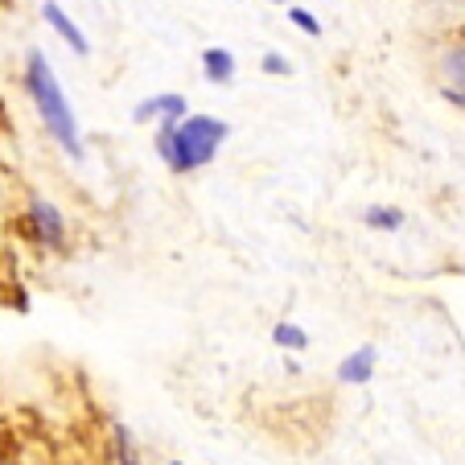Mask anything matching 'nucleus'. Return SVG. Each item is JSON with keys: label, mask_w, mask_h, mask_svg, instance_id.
I'll return each mask as SVG.
<instances>
[{"label": "nucleus", "mask_w": 465, "mask_h": 465, "mask_svg": "<svg viewBox=\"0 0 465 465\" xmlns=\"http://www.w3.org/2000/svg\"><path fill=\"white\" fill-rule=\"evenodd\" d=\"M231 136V124L219 115H185L182 124H161L157 128V157L173 173H193L219 157L223 141Z\"/></svg>", "instance_id": "nucleus-1"}, {"label": "nucleus", "mask_w": 465, "mask_h": 465, "mask_svg": "<svg viewBox=\"0 0 465 465\" xmlns=\"http://www.w3.org/2000/svg\"><path fill=\"white\" fill-rule=\"evenodd\" d=\"M25 83H29V95H34V107H37V115H42L45 132L62 144L66 157L83 161L87 149H83V141H79V124H74V112H71V104H66V95H62V87H58V79H54L42 50H29Z\"/></svg>", "instance_id": "nucleus-2"}, {"label": "nucleus", "mask_w": 465, "mask_h": 465, "mask_svg": "<svg viewBox=\"0 0 465 465\" xmlns=\"http://www.w3.org/2000/svg\"><path fill=\"white\" fill-rule=\"evenodd\" d=\"M185 115H190V107H185V95H173V91H165V95H149L144 104L132 107V124H182Z\"/></svg>", "instance_id": "nucleus-3"}, {"label": "nucleus", "mask_w": 465, "mask_h": 465, "mask_svg": "<svg viewBox=\"0 0 465 465\" xmlns=\"http://www.w3.org/2000/svg\"><path fill=\"white\" fill-rule=\"evenodd\" d=\"M42 21L54 29V34L62 37V42L71 45V50L79 54V58H91V42H87V37H83V29L74 25L71 17H66V9H62L58 0H42Z\"/></svg>", "instance_id": "nucleus-4"}, {"label": "nucleus", "mask_w": 465, "mask_h": 465, "mask_svg": "<svg viewBox=\"0 0 465 465\" xmlns=\"http://www.w3.org/2000/svg\"><path fill=\"white\" fill-rule=\"evenodd\" d=\"M29 223H34L37 239L50 247H58L62 239H66V219H62L58 206H50L45 198H34V203H29Z\"/></svg>", "instance_id": "nucleus-5"}, {"label": "nucleus", "mask_w": 465, "mask_h": 465, "mask_svg": "<svg viewBox=\"0 0 465 465\" xmlns=\"http://www.w3.org/2000/svg\"><path fill=\"white\" fill-rule=\"evenodd\" d=\"M371 371H375V346H359V351H354L351 359L338 367V379L354 387V383H367Z\"/></svg>", "instance_id": "nucleus-6"}, {"label": "nucleus", "mask_w": 465, "mask_h": 465, "mask_svg": "<svg viewBox=\"0 0 465 465\" xmlns=\"http://www.w3.org/2000/svg\"><path fill=\"white\" fill-rule=\"evenodd\" d=\"M203 74L211 83H231L235 79V54L223 50V45H211V50L203 54Z\"/></svg>", "instance_id": "nucleus-7"}, {"label": "nucleus", "mask_w": 465, "mask_h": 465, "mask_svg": "<svg viewBox=\"0 0 465 465\" xmlns=\"http://www.w3.org/2000/svg\"><path fill=\"white\" fill-rule=\"evenodd\" d=\"M367 223L375 231H400L404 227V211L400 206H367Z\"/></svg>", "instance_id": "nucleus-8"}, {"label": "nucleus", "mask_w": 465, "mask_h": 465, "mask_svg": "<svg viewBox=\"0 0 465 465\" xmlns=\"http://www.w3.org/2000/svg\"><path fill=\"white\" fill-rule=\"evenodd\" d=\"M445 79H449V87L453 91H465V45H453V50L445 54Z\"/></svg>", "instance_id": "nucleus-9"}, {"label": "nucleus", "mask_w": 465, "mask_h": 465, "mask_svg": "<svg viewBox=\"0 0 465 465\" xmlns=\"http://www.w3.org/2000/svg\"><path fill=\"white\" fill-rule=\"evenodd\" d=\"M276 346H284V351H305V346H309V334H305V330H297V325H292V322H281V325H276Z\"/></svg>", "instance_id": "nucleus-10"}, {"label": "nucleus", "mask_w": 465, "mask_h": 465, "mask_svg": "<svg viewBox=\"0 0 465 465\" xmlns=\"http://www.w3.org/2000/svg\"><path fill=\"white\" fill-rule=\"evenodd\" d=\"M289 21H292L297 29H305L309 37H322V25H317V17H313L309 9H289Z\"/></svg>", "instance_id": "nucleus-11"}, {"label": "nucleus", "mask_w": 465, "mask_h": 465, "mask_svg": "<svg viewBox=\"0 0 465 465\" xmlns=\"http://www.w3.org/2000/svg\"><path fill=\"white\" fill-rule=\"evenodd\" d=\"M260 71H263V74H281V79H284V74H292V66H289V62L281 58V54H263Z\"/></svg>", "instance_id": "nucleus-12"}, {"label": "nucleus", "mask_w": 465, "mask_h": 465, "mask_svg": "<svg viewBox=\"0 0 465 465\" xmlns=\"http://www.w3.org/2000/svg\"><path fill=\"white\" fill-rule=\"evenodd\" d=\"M276 5H281V0H276Z\"/></svg>", "instance_id": "nucleus-13"}]
</instances>
